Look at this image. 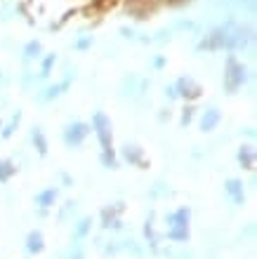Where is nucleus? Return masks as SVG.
Wrapping results in <instances>:
<instances>
[{
    "mask_svg": "<svg viewBox=\"0 0 257 259\" xmlns=\"http://www.w3.org/2000/svg\"><path fill=\"white\" fill-rule=\"evenodd\" d=\"M245 78H248L245 66L238 64L234 57H229V59H227V66H224V90L234 95L236 90H241L245 85Z\"/></svg>",
    "mask_w": 257,
    "mask_h": 259,
    "instance_id": "obj_1",
    "label": "nucleus"
},
{
    "mask_svg": "<svg viewBox=\"0 0 257 259\" xmlns=\"http://www.w3.org/2000/svg\"><path fill=\"white\" fill-rule=\"evenodd\" d=\"M92 130L97 139L102 144V153H114V135H111V120L104 116L102 111H97L92 116Z\"/></svg>",
    "mask_w": 257,
    "mask_h": 259,
    "instance_id": "obj_2",
    "label": "nucleus"
},
{
    "mask_svg": "<svg viewBox=\"0 0 257 259\" xmlns=\"http://www.w3.org/2000/svg\"><path fill=\"white\" fill-rule=\"evenodd\" d=\"M125 210L123 203H114V205H106L102 210V226L104 229H111V231H121L123 229V222H121V214Z\"/></svg>",
    "mask_w": 257,
    "mask_h": 259,
    "instance_id": "obj_3",
    "label": "nucleus"
},
{
    "mask_svg": "<svg viewBox=\"0 0 257 259\" xmlns=\"http://www.w3.org/2000/svg\"><path fill=\"white\" fill-rule=\"evenodd\" d=\"M88 135H90V125L68 123L66 127H64V144H66V146H81Z\"/></svg>",
    "mask_w": 257,
    "mask_h": 259,
    "instance_id": "obj_4",
    "label": "nucleus"
},
{
    "mask_svg": "<svg viewBox=\"0 0 257 259\" xmlns=\"http://www.w3.org/2000/svg\"><path fill=\"white\" fill-rule=\"evenodd\" d=\"M177 90V97H184V99H189V102H194V99H198L201 97V85H198L194 78H179L175 85Z\"/></svg>",
    "mask_w": 257,
    "mask_h": 259,
    "instance_id": "obj_5",
    "label": "nucleus"
},
{
    "mask_svg": "<svg viewBox=\"0 0 257 259\" xmlns=\"http://www.w3.org/2000/svg\"><path fill=\"white\" fill-rule=\"evenodd\" d=\"M146 85L149 82L146 80H139L137 75H128V78H123V82H121V95L123 97H142L144 95V90H146Z\"/></svg>",
    "mask_w": 257,
    "mask_h": 259,
    "instance_id": "obj_6",
    "label": "nucleus"
},
{
    "mask_svg": "<svg viewBox=\"0 0 257 259\" xmlns=\"http://www.w3.org/2000/svg\"><path fill=\"white\" fill-rule=\"evenodd\" d=\"M168 229H189V222H191V210L189 207H179V210L170 212L168 217Z\"/></svg>",
    "mask_w": 257,
    "mask_h": 259,
    "instance_id": "obj_7",
    "label": "nucleus"
},
{
    "mask_svg": "<svg viewBox=\"0 0 257 259\" xmlns=\"http://www.w3.org/2000/svg\"><path fill=\"white\" fill-rule=\"evenodd\" d=\"M68 82H71V75H68L66 80H61V82H57V85H48L45 90H41L38 95H35V99L41 104H48V102H52V99H57V97L64 92V90L68 88Z\"/></svg>",
    "mask_w": 257,
    "mask_h": 259,
    "instance_id": "obj_8",
    "label": "nucleus"
},
{
    "mask_svg": "<svg viewBox=\"0 0 257 259\" xmlns=\"http://www.w3.org/2000/svg\"><path fill=\"white\" fill-rule=\"evenodd\" d=\"M224 193L231 198V203L234 205H243L245 203V191H243V182H241V179H227Z\"/></svg>",
    "mask_w": 257,
    "mask_h": 259,
    "instance_id": "obj_9",
    "label": "nucleus"
},
{
    "mask_svg": "<svg viewBox=\"0 0 257 259\" xmlns=\"http://www.w3.org/2000/svg\"><path fill=\"white\" fill-rule=\"evenodd\" d=\"M123 160L130 165H139V167H144L146 165V160H144V151L137 146V144H125L123 146Z\"/></svg>",
    "mask_w": 257,
    "mask_h": 259,
    "instance_id": "obj_10",
    "label": "nucleus"
},
{
    "mask_svg": "<svg viewBox=\"0 0 257 259\" xmlns=\"http://www.w3.org/2000/svg\"><path fill=\"white\" fill-rule=\"evenodd\" d=\"M219 120H222V113H219V109L210 106V109L203 111V116H201V130H203V132H212V130L219 125Z\"/></svg>",
    "mask_w": 257,
    "mask_h": 259,
    "instance_id": "obj_11",
    "label": "nucleus"
},
{
    "mask_svg": "<svg viewBox=\"0 0 257 259\" xmlns=\"http://www.w3.org/2000/svg\"><path fill=\"white\" fill-rule=\"evenodd\" d=\"M26 250L31 254H41L43 250H45V238H43V233L38 231V229L28 231V236H26Z\"/></svg>",
    "mask_w": 257,
    "mask_h": 259,
    "instance_id": "obj_12",
    "label": "nucleus"
},
{
    "mask_svg": "<svg viewBox=\"0 0 257 259\" xmlns=\"http://www.w3.org/2000/svg\"><path fill=\"white\" fill-rule=\"evenodd\" d=\"M57 196H59L57 189H45V191H41L38 196H35V205H38L43 212H48L50 207L57 203Z\"/></svg>",
    "mask_w": 257,
    "mask_h": 259,
    "instance_id": "obj_13",
    "label": "nucleus"
},
{
    "mask_svg": "<svg viewBox=\"0 0 257 259\" xmlns=\"http://www.w3.org/2000/svg\"><path fill=\"white\" fill-rule=\"evenodd\" d=\"M238 163H241V167L243 170H252L255 167V149H252L250 144H243L241 149H238Z\"/></svg>",
    "mask_w": 257,
    "mask_h": 259,
    "instance_id": "obj_14",
    "label": "nucleus"
},
{
    "mask_svg": "<svg viewBox=\"0 0 257 259\" xmlns=\"http://www.w3.org/2000/svg\"><path fill=\"white\" fill-rule=\"evenodd\" d=\"M90 231H92V217H81L74 226V240L76 243H81Z\"/></svg>",
    "mask_w": 257,
    "mask_h": 259,
    "instance_id": "obj_15",
    "label": "nucleus"
},
{
    "mask_svg": "<svg viewBox=\"0 0 257 259\" xmlns=\"http://www.w3.org/2000/svg\"><path fill=\"white\" fill-rule=\"evenodd\" d=\"M144 238H146V243L154 250H158V236H156V229H154V212H149V217L144 222Z\"/></svg>",
    "mask_w": 257,
    "mask_h": 259,
    "instance_id": "obj_16",
    "label": "nucleus"
},
{
    "mask_svg": "<svg viewBox=\"0 0 257 259\" xmlns=\"http://www.w3.org/2000/svg\"><path fill=\"white\" fill-rule=\"evenodd\" d=\"M31 142H33L35 151H38L41 156H45V153H48V139H45V135H43L41 127H33V132H31Z\"/></svg>",
    "mask_w": 257,
    "mask_h": 259,
    "instance_id": "obj_17",
    "label": "nucleus"
},
{
    "mask_svg": "<svg viewBox=\"0 0 257 259\" xmlns=\"http://www.w3.org/2000/svg\"><path fill=\"white\" fill-rule=\"evenodd\" d=\"M121 252H132L139 257V254H144V247L135 238H128V240H121Z\"/></svg>",
    "mask_w": 257,
    "mask_h": 259,
    "instance_id": "obj_18",
    "label": "nucleus"
},
{
    "mask_svg": "<svg viewBox=\"0 0 257 259\" xmlns=\"http://www.w3.org/2000/svg\"><path fill=\"white\" fill-rule=\"evenodd\" d=\"M14 172H17V167H14L12 160H0V184H3V182H7Z\"/></svg>",
    "mask_w": 257,
    "mask_h": 259,
    "instance_id": "obj_19",
    "label": "nucleus"
},
{
    "mask_svg": "<svg viewBox=\"0 0 257 259\" xmlns=\"http://www.w3.org/2000/svg\"><path fill=\"white\" fill-rule=\"evenodd\" d=\"M168 238L175 243H187L189 240V229H168Z\"/></svg>",
    "mask_w": 257,
    "mask_h": 259,
    "instance_id": "obj_20",
    "label": "nucleus"
},
{
    "mask_svg": "<svg viewBox=\"0 0 257 259\" xmlns=\"http://www.w3.org/2000/svg\"><path fill=\"white\" fill-rule=\"evenodd\" d=\"M38 57H41V42H28L24 48V59L31 62V59H38Z\"/></svg>",
    "mask_w": 257,
    "mask_h": 259,
    "instance_id": "obj_21",
    "label": "nucleus"
},
{
    "mask_svg": "<svg viewBox=\"0 0 257 259\" xmlns=\"http://www.w3.org/2000/svg\"><path fill=\"white\" fill-rule=\"evenodd\" d=\"M19 120H21V116H19V113H14V116L10 118V123L5 125V130H3V137H5V139H7V137H12V135H14V130H17V125H19Z\"/></svg>",
    "mask_w": 257,
    "mask_h": 259,
    "instance_id": "obj_22",
    "label": "nucleus"
},
{
    "mask_svg": "<svg viewBox=\"0 0 257 259\" xmlns=\"http://www.w3.org/2000/svg\"><path fill=\"white\" fill-rule=\"evenodd\" d=\"M78 210V205L74 203V200H68V203H64V207H61V212H59V222H66L74 212Z\"/></svg>",
    "mask_w": 257,
    "mask_h": 259,
    "instance_id": "obj_23",
    "label": "nucleus"
},
{
    "mask_svg": "<svg viewBox=\"0 0 257 259\" xmlns=\"http://www.w3.org/2000/svg\"><path fill=\"white\" fill-rule=\"evenodd\" d=\"M52 64H54V55L45 57V62H43V68H41V78H48L50 71H52Z\"/></svg>",
    "mask_w": 257,
    "mask_h": 259,
    "instance_id": "obj_24",
    "label": "nucleus"
},
{
    "mask_svg": "<svg viewBox=\"0 0 257 259\" xmlns=\"http://www.w3.org/2000/svg\"><path fill=\"white\" fill-rule=\"evenodd\" d=\"M170 259H194V254L187 252V250H170V252H165Z\"/></svg>",
    "mask_w": 257,
    "mask_h": 259,
    "instance_id": "obj_25",
    "label": "nucleus"
},
{
    "mask_svg": "<svg viewBox=\"0 0 257 259\" xmlns=\"http://www.w3.org/2000/svg\"><path fill=\"white\" fill-rule=\"evenodd\" d=\"M191 120H194V106H187L182 113V125H189Z\"/></svg>",
    "mask_w": 257,
    "mask_h": 259,
    "instance_id": "obj_26",
    "label": "nucleus"
},
{
    "mask_svg": "<svg viewBox=\"0 0 257 259\" xmlns=\"http://www.w3.org/2000/svg\"><path fill=\"white\" fill-rule=\"evenodd\" d=\"M68 259H85V252H83L81 243H76V245H74V252H71V257H68Z\"/></svg>",
    "mask_w": 257,
    "mask_h": 259,
    "instance_id": "obj_27",
    "label": "nucleus"
},
{
    "mask_svg": "<svg viewBox=\"0 0 257 259\" xmlns=\"http://www.w3.org/2000/svg\"><path fill=\"white\" fill-rule=\"evenodd\" d=\"M168 191V189H165V186L161 184V182H158V184H154V189H151V196L154 198H158V196H163V193Z\"/></svg>",
    "mask_w": 257,
    "mask_h": 259,
    "instance_id": "obj_28",
    "label": "nucleus"
},
{
    "mask_svg": "<svg viewBox=\"0 0 257 259\" xmlns=\"http://www.w3.org/2000/svg\"><path fill=\"white\" fill-rule=\"evenodd\" d=\"M165 97H170V99H177V90H175V85L165 90Z\"/></svg>",
    "mask_w": 257,
    "mask_h": 259,
    "instance_id": "obj_29",
    "label": "nucleus"
},
{
    "mask_svg": "<svg viewBox=\"0 0 257 259\" xmlns=\"http://www.w3.org/2000/svg\"><path fill=\"white\" fill-rule=\"evenodd\" d=\"M0 127H3V123H0Z\"/></svg>",
    "mask_w": 257,
    "mask_h": 259,
    "instance_id": "obj_30",
    "label": "nucleus"
}]
</instances>
